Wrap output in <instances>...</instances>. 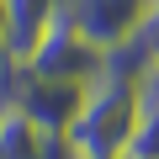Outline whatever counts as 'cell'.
<instances>
[{
    "label": "cell",
    "mask_w": 159,
    "mask_h": 159,
    "mask_svg": "<svg viewBox=\"0 0 159 159\" xmlns=\"http://www.w3.org/2000/svg\"><path fill=\"white\" fill-rule=\"evenodd\" d=\"M69 6V0H6V48L0 53H11V58H27L32 43L43 37V27Z\"/></svg>",
    "instance_id": "obj_5"
},
{
    "label": "cell",
    "mask_w": 159,
    "mask_h": 159,
    "mask_svg": "<svg viewBox=\"0 0 159 159\" xmlns=\"http://www.w3.org/2000/svg\"><path fill=\"white\" fill-rule=\"evenodd\" d=\"M127 154L133 159H159V111H143L138 117V133H133Z\"/></svg>",
    "instance_id": "obj_7"
},
{
    "label": "cell",
    "mask_w": 159,
    "mask_h": 159,
    "mask_svg": "<svg viewBox=\"0 0 159 159\" xmlns=\"http://www.w3.org/2000/svg\"><path fill=\"white\" fill-rule=\"evenodd\" d=\"M138 80L122 74H101L96 85H85V106H80L74 127L64 133L74 159H122L133 133H138Z\"/></svg>",
    "instance_id": "obj_1"
},
{
    "label": "cell",
    "mask_w": 159,
    "mask_h": 159,
    "mask_svg": "<svg viewBox=\"0 0 159 159\" xmlns=\"http://www.w3.org/2000/svg\"><path fill=\"white\" fill-rule=\"evenodd\" d=\"M0 48H6V0H0Z\"/></svg>",
    "instance_id": "obj_10"
},
{
    "label": "cell",
    "mask_w": 159,
    "mask_h": 159,
    "mask_svg": "<svg viewBox=\"0 0 159 159\" xmlns=\"http://www.w3.org/2000/svg\"><path fill=\"white\" fill-rule=\"evenodd\" d=\"M133 43L143 48V58H148V64H159V0L148 6V16L138 21V32H133Z\"/></svg>",
    "instance_id": "obj_8"
},
{
    "label": "cell",
    "mask_w": 159,
    "mask_h": 159,
    "mask_svg": "<svg viewBox=\"0 0 159 159\" xmlns=\"http://www.w3.org/2000/svg\"><path fill=\"white\" fill-rule=\"evenodd\" d=\"M80 106H85V85H64V80H43V74L27 80V90H21V101H16V111H21L37 133H58V138L74 127Z\"/></svg>",
    "instance_id": "obj_4"
},
{
    "label": "cell",
    "mask_w": 159,
    "mask_h": 159,
    "mask_svg": "<svg viewBox=\"0 0 159 159\" xmlns=\"http://www.w3.org/2000/svg\"><path fill=\"white\" fill-rule=\"evenodd\" d=\"M122 159H133V154H122Z\"/></svg>",
    "instance_id": "obj_11"
},
{
    "label": "cell",
    "mask_w": 159,
    "mask_h": 159,
    "mask_svg": "<svg viewBox=\"0 0 159 159\" xmlns=\"http://www.w3.org/2000/svg\"><path fill=\"white\" fill-rule=\"evenodd\" d=\"M43 138L21 111H0V159H43Z\"/></svg>",
    "instance_id": "obj_6"
},
{
    "label": "cell",
    "mask_w": 159,
    "mask_h": 159,
    "mask_svg": "<svg viewBox=\"0 0 159 159\" xmlns=\"http://www.w3.org/2000/svg\"><path fill=\"white\" fill-rule=\"evenodd\" d=\"M32 74H43V80H64V85H96L101 80V69H106V53L80 32L74 21H69V11H58L48 27H43V37L32 43V53L21 58Z\"/></svg>",
    "instance_id": "obj_2"
},
{
    "label": "cell",
    "mask_w": 159,
    "mask_h": 159,
    "mask_svg": "<svg viewBox=\"0 0 159 159\" xmlns=\"http://www.w3.org/2000/svg\"><path fill=\"white\" fill-rule=\"evenodd\" d=\"M148 6L154 0H69L64 11H69V21L85 32L101 53H111V48L133 43V32L148 16Z\"/></svg>",
    "instance_id": "obj_3"
},
{
    "label": "cell",
    "mask_w": 159,
    "mask_h": 159,
    "mask_svg": "<svg viewBox=\"0 0 159 159\" xmlns=\"http://www.w3.org/2000/svg\"><path fill=\"white\" fill-rule=\"evenodd\" d=\"M138 106L143 111H159V64H148L138 74Z\"/></svg>",
    "instance_id": "obj_9"
}]
</instances>
